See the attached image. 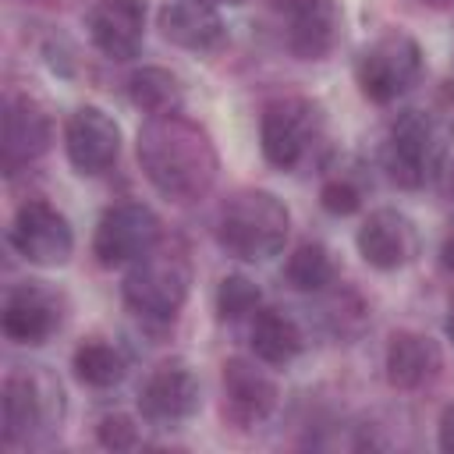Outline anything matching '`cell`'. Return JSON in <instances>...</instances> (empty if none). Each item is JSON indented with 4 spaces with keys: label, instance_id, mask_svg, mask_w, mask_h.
<instances>
[{
    "label": "cell",
    "instance_id": "603a6c76",
    "mask_svg": "<svg viewBox=\"0 0 454 454\" xmlns=\"http://www.w3.org/2000/svg\"><path fill=\"white\" fill-rule=\"evenodd\" d=\"M284 277H287L291 287H298V291H305V294H319V291H326V287L337 280V266H333L326 245L305 241V245H298V248L287 255Z\"/></svg>",
    "mask_w": 454,
    "mask_h": 454
},
{
    "label": "cell",
    "instance_id": "f1b7e54d",
    "mask_svg": "<svg viewBox=\"0 0 454 454\" xmlns=\"http://www.w3.org/2000/svg\"><path fill=\"white\" fill-rule=\"evenodd\" d=\"M443 330H447V337L454 340V305H450V312H447V323H443Z\"/></svg>",
    "mask_w": 454,
    "mask_h": 454
},
{
    "label": "cell",
    "instance_id": "d4e9b609",
    "mask_svg": "<svg viewBox=\"0 0 454 454\" xmlns=\"http://www.w3.org/2000/svg\"><path fill=\"white\" fill-rule=\"evenodd\" d=\"M96 436L106 450H135L142 443V429L131 415L124 411H114V415H103L99 426H96Z\"/></svg>",
    "mask_w": 454,
    "mask_h": 454
},
{
    "label": "cell",
    "instance_id": "5bb4252c",
    "mask_svg": "<svg viewBox=\"0 0 454 454\" xmlns=\"http://www.w3.org/2000/svg\"><path fill=\"white\" fill-rule=\"evenodd\" d=\"M85 28L103 57L131 60L145 43V0H96Z\"/></svg>",
    "mask_w": 454,
    "mask_h": 454
},
{
    "label": "cell",
    "instance_id": "44dd1931",
    "mask_svg": "<svg viewBox=\"0 0 454 454\" xmlns=\"http://www.w3.org/2000/svg\"><path fill=\"white\" fill-rule=\"evenodd\" d=\"M128 96L149 117L181 114V106H184V89L167 67H138V71H131Z\"/></svg>",
    "mask_w": 454,
    "mask_h": 454
},
{
    "label": "cell",
    "instance_id": "e0dca14e",
    "mask_svg": "<svg viewBox=\"0 0 454 454\" xmlns=\"http://www.w3.org/2000/svg\"><path fill=\"white\" fill-rule=\"evenodd\" d=\"M387 380L397 390H422L429 387L440 369H443V355L440 344L419 330H397L387 344Z\"/></svg>",
    "mask_w": 454,
    "mask_h": 454
},
{
    "label": "cell",
    "instance_id": "9a60e30c",
    "mask_svg": "<svg viewBox=\"0 0 454 454\" xmlns=\"http://www.w3.org/2000/svg\"><path fill=\"white\" fill-rule=\"evenodd\" d=\"M355 245H358V255L372 266V270H401L415 259L419 252V234H415V223L397 213V209H376L362 220L358 234H355Z\"/></svg>",
    "mask_w": 454,
    "mask_h": 454
},
{
    "label": "cell",
    "instance_id": "4316f807",
    "mask_svg": "<svg viewBox=\"0 0 454 454\" xmlns=\"http://www.w3.org/2000/svg\"><path fill=\"white\" fill-rule=\"evenodd\" d=\"M436 436H440V447H443L447 454H454V401L443 408L440 426H436Z\"/></svg>",
    "mask_w": 454,
    "mask_h": 454
},
{
    "label": "cell",
    "instance_id": "1f68e13d",
    "mask_svg": "<svg viewBox=\"0 0 454 454\" xmlns=\"http://www.w3.org/2000/svg\"><path fill=\"white\" fill-rule=\"evenodd\" d=\"M436 4H447V0H436Z\"/></svg>",
    "mask_w": 454,
    "mask_h": 454
},
{
    "label": "cell",
    "instance_id": "6da1fadb",
    "mask_svg": "<svg viewBox=\"0 0 454 454\" xmlns=\"http://www.w3.org/2000/svg\"><path fill=\"white\" fill-rule=\"evenodd\" d=\"M138 163L149 184L181 206L202 199L220 170V156L206 128L181 114L149 117L138 128Z\"/></svg>",
    "mask_w": 454,
    "mask_h": 454
},
{
    "label": "cell",
    "instance_id": "9c48e42d",
    "mask_svg": "<svg viewBox=\"0 0 454 454\" xmlns=\"http://www.w3.org/2000/svg\"><path fill=\"white\" fill-rule=\"evenodd\" d=\"M11 245L32 266L53 270V266H64L71 259L74 231L60 209H53L43 199H32V202L18 206V213L11 220Z\"/></svg>",
    "mask_w": 454,
    "mask_h": 454
},
{
    "label": "cell",
    "instance_id": "2e32d148",
    "mask_svg": "<svg viewBox=\"0 0 454 454\" xmlns=\"http://www.w3.org/2000/svg\"><path fill=\"white\" fill-rule=\"evenodd\" d=\"M220 383H223V415L238 426H259L277 408L280 390L273 376L248 358H227Z\"/></svg>",
    "mask_w": 454,
    "mask_h": 454
},
{
    "label": "cell",
    "instance_id": "8fae6325",
    "mask_svg": "<svg viewBox=\"0 0 454 454\" xmlns=\"http://www.w3.org/2000/svg\"><path fill=\"white\" fill-rule=\"evenodd\" d=\"M53 142V121L46 106L25 92L7 96L4 103V138H0V163L7 174H18L32 160H39Z\"/></svg>",
    "mask_w": 454,
    "mask_h": 454
},
{
    "label": "cell",
    "instance_id": "f546056e",
    "mask_svg": "<svg viewBox=\"0 0 454 454\" xmlns=\"http://www.w3.org/2000/svg\"><path fill=\"white\" fill-rule=\"evenodd\" d=\"M447 192L454 195V160H450V167H447Z\"/></svg>",
    "mask_w": 454,
    "mask_h": 454
},
{
    "label": "cell",
    "instance_id": "277c9868",
    "mask_svg": "<svg viewBox=\"0 0 454 454\" xmlns=\"http://www.w3.org/2000/svg\"><path fill=\"white\" fill-rule=\"evenodd\" d=\"M124 301L142 319H174L192 291V262L177 248H149L124 273Z\"/></svg>",
    "mask_w": 454,
    "mask_h": 454
},
{
    "label": "cell",
    "instance_id": "ffe728a7",
    "mask_svg": "<svg viewBox=\"0 0 454 454\" xmlns=\"http://www.w3.org/2000/svg\"><path fill=\"white\" fill-rule=\"evenodd\" d=\"M248 340H252V351L262 365H291L301 348H305V333L301 326L294 323L291 312L284 309H259L252 316V330H248Z\"/></svg>",
    "mask_w": 454,
    "mask_h": 454
},
{
    "label": "cell",
    "instance_id": "5b68a950",
    "mask_svg": "<svg viewBox=\"0 0 454 454\" xmlns=\"http://www.w3.org/2000/svg\"><path fill=\"white\" fill-rule=\"evenodd\" d=\"M447 124L433 114L408 110L404 117H397L383 145V167L390 181L401 188H422L440 170L447 156Z\"/></svg>",
    "mask_w": 454,
    "mask_h": 454
},
{
    "label": "cell",
    "instance_id": "83f0119b",
    "mask_svg": "<svg viewBox=\"0 0 454 454\" xmlns=\"http://www.w3.org/2000/svg\"><path fill=\"white\" fill-rule=\"evenodd\" d=\"M440 262H443V270L447 273H454V231L443 238V245H440Z\"/></svg>",
    "mask_w": 454,
    "mask_h": 454
},
{
    "label": "cell",
    "instance_id": "d6986e66",
    "mask_svg": "<svg viewBox=\"0 0 454 454\" xmlns=\"http://www.w3.org/2000/svg\"><path fill=\"white\" fill-rule=\"evenodd\" d=\"M160 32L181 50L209 53L223 43V21L206 0H170L160 11Z\"/></svg>",
    "mask_w": 454,
    "mask_h": 454
},
{
    "label": "cell",
    "instance_id": "7402d4cb",
    "mask_svg": "<svg viewBox=\"0 0 454 454\" xmlns=\"http://www.w3.org/2000/svg\"><path fill=\"white\" fill-rule=\"evenodd\" d=\"M71 369L74 376L85 383V387H96V390H106V387H117L128 372V358L121 348L106 344V340H85L74 348V358H71Z\"/></svg>",
    "mask_w": 454,
    "mask_h": 454
},
{
    "label": "cell",
    "instance_id": "7a4b0ae2",
    "mask_svg": "<svg viewBox=\"0 0 454 454\" xmlns=\"http://www.w3.org/2000/svg\"><path fill=\"white\" fill-rule=\"evenodd\" d=\"M64 387L46 365H14L0 390V426L7 447H39L60 433Z\"/></svg>",
    "mask_w": 454,
    "mask_h": 454
},
{
    "label": "cell",
    "instance_id": "30bf717a",
    "mask_svg": "<svg viewBox=\"0 0 454 454\" xmlns=\"http://www.w3.org/2000/svg\"><path fill=\"white\" fill-rule=\"evenodd\" d=\"M273 7L284 43L298 60H323L340 43L344 14L337 0H273Z\"/></svg>",
    "mask_w": 454,
    "mask_h": 454
},
{
    "label": "cell",
    "instance_id": "8992f818",
    "mask_svg": "<svg viewBox=\"0 0 454 454\" xmlns=\"http://www.w3.org/2000/svg\"><path fill=\"white\" fill-rule=\"evenodd\" d=\"M323 128H326V121H323L319 103L301 99V96L273 99L259 121L262 156L277 170H298L323 142Z\"/></svg>",
    "mask_w": 454,
    "mask_h": 454
},
{
    "label": "cell",
    "instance_id": "7c38bea8",
    "mask_svg": "<svg viewBox=\"0 0 454 454\" xmlns=\"http://www.w3.org/2000/svg\"><path fill=\"white\" fill-rule=\"evenodd\" d=\"M64 149L78 174H106L121 156V128L99 106H78L64 128Z\"/></svg>",
    "mask_w": 454,
    "mask_h": 454
},
{
    "label": "cell",
    "instance_id": "cb8c5ba5",
    "mask_svg": "<svg viewBox=\"0 0 454 454\" xmlns=\"http://www.w3.org/2000/svg\"><path fill=\"white\" fill-rule=\"evenodd\" d=\"M259 301H262V294H259L255 280H248L241 273L223 277L220 287H216V312H220V319H231L234 323V319L255 316L259 312Z\"/></svg>",
    "mask_w": 454,
    "mask_h": 454
},
{
    "label": "cell",
    "instance_id": "ba28073f",
    "mask_svg": "<svg viewBox=\"0 0 454 454\" xmlns=\"http://www.w3.org/2000/svg\"><path fill=\"white\" fill-rule=\"evenodd\" d=\"M160 245V216L145 202H117L110 206L92 238V255L99 266H131L149 248Z\"/></svg>",
    "mask_w": 454,
    "mask_h": 454
},
{
    "label": "cell",
    "instance_id": "ac0fdd59",
    "mask_svg": "<svg viewBox=\"0 0 454 454\" xmlns=\"http://www.w3.org/2000/svg\"><path fill=\"white\" fill-rule=\"evenodd\" d=\"M60 326V309L50 291L21 284L4 301V333L14 344H43Z\"/></svg>",
    "mask_w": 454,
    "mask_h": 454
},
{
    "label": "cell",
    "instance_id": "52a82bcc",
    "mask_svg": "<svg viewBox=\"0 0 454 454\" xmlns=\"http://www.w3.org/2000/svg\"><path fill=\"white\" fill-rule=\"evenodd\" d=\"M422 78V50L408 32H387L355 60V82L365 99L387 106Z\"/></svg>",
    "mask_w": 454,
    "mask_h": 454
},
{
    "label": "cell",
    "instance_id": "4dcf8cb0",
    "mask_svg": "<svg viewBox=\"0 0 454 454\" xmlns=\"http://www.w3.org/2000/svg\"><path fill=\"white\" fill-rule=\"evenodd\" d=\"M206 4H213V7H216V4H245V0H206Z\"/></svg>",
    "mask_w": 454,
    "mask_h": 454
},
{
    "label": "cell",
    "instance_id": "4fadbf2b",
    "mask_svg": "<svg viewBox=\"0 0 454 454\" xmlns=\"http://www.w3.org/2000/svg\"><path fill=\"white\" fill-rule=\"evenodd\" d=\"M202 383L188 362H163L138 390V408L156 426H177L199 411Z\"/></svg>",
    "mask_w": 454,
    "mask_h": 454
},
{
    "label": "cell",
    "instance_id": "3957f363",
    "mask_svg": "<svg viewBox=\"0 0 454 454\" xmlns=\"http://www.w3.org/2000/svg\"><path fill=\"white\" fill-rule=\"evenodd\" d=\"M291 231L287 206L262 188L234 192L216 213V241L227 255L241 262H266L273 259Z\"/></svg>",
    "mask_w": 454,
    "mask_h": 454
},
{
    "label": "cell",
    "instance_id": "484cf974",
    "mask_svg": "<svg viewBox=\"0 0 454 454\" xmlns=\"http://www.w3.org/2000/svg\"><path fill=\"white\" fill-rule=\"evenodd\" d=\"M319 202H323V209H326L330 216H351V213H358V206H362V188L351 184L348 177H333V181L323 184Z\"/></svg>",
    "mask_w": 454,
    "mask_h": 454
}]
</instances>
